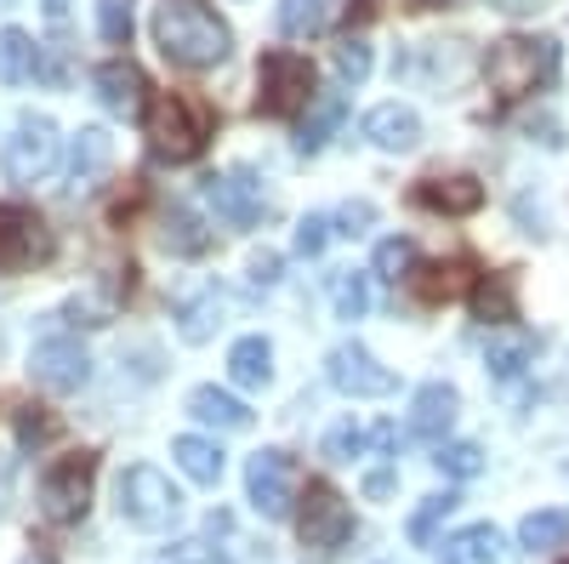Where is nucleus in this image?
Returning a JSON list of instances; mask_svg holds the SVG:
<instances>
[{
  "mask_svg": "<svg viewBox=\"0 0 569 564\" xmlns=\"http://www.w3.org/2000/svg\"><path fill=\"white\" fill-rule=\"evenodd\" d=\"M439 564H512V547L501 542L496 525H467L445 542V558Z\"/></svg>",
  "mask_w": 569,
  "mask_h": 564,
  "instance_id": "obj_23",
  "label": "nucleus"
},
{
  "mask_svg": "<svg viewBox=\"0 0 569 564\" xmlns=\"http://www.w3.org/2000/svg\"><path fill=\"white\" fill-rule=\"evenodd\" d=\"M131 18H137L131 0H98V34L109 46H131Z\"/></svg>",
  "mask_w": 569,
  "mask_h": 564,
  "instance_id": "obj_37",
  "label": "nucleus"
},
{
  "mask_svg": "<svg viewBox=\"0 0 569 564\" xmlns=\"http://www.w3.org/2000/svg\"><path fill=\"white\" fill-rule=\"evenodd\" d=\"M222 314H228V297L217 291V286H200V291H188L182 303H177V337L182 343H211L217 337V325H222Z\"/></svg>",
  "mask_w": 569,
  "mask_h": 564,
  "instance_id": "obj_20",
  "label": "nucleus"
},
{
  "mask_svg": "<svg viewBox=\"0 0 569 564\" xmlns=\"http://www.w3.org/2000/svg\"><path fill=\"white\" fill-rule=\"evenodd\" d=\"M410 297L421 303V308H439V303H456L461 291H467V257H450V263H421V268H410Z\"/></svg>",
  "mask_w": 569,
  "mask_h": 564,
  "instance_id": "obj_19",
  "label": "nucleus"
},
{
  "mask_svg": "<svg viewBox=\"0 0 569 564\" xmlns=\"http://www.w3.org/2000/svg\"><path fill=\"white\" fill-rule=\"evenodd\" d=\"M365 445H376V451H393V445H399V428H393V422H376V428L365 434Z\"/></svg>",
  "mask_w": 569,
  "mask_h": 564,
  "instance_id": "obj_45",
  "label": "nucleus"
},
{
  "mask_svg": "<svg viewBox=\"0 0 569 564\" xmlns=\"http://www.w3.org/2000/svg\"><path fill=\"white\" fill-rule=\"evenodd\" d=\"M410 206L421 211H439V217H472L485 206V182L467 177V171H450V177H421L410 188Z\"/></svg>",
  "mask_w": 569,
  "mask_h": 564,
  "instance_id": "obj_14",
  "label": "nucleus"
},
{
  "mask_svg": "<svg viewBox=\"0 0 569 564\" xmlns=\"http://www.w3.org/2000/svg\"><path fill=\"white\" fill-rule=\"evenodd\" d=\"M365 451V428H353V422H337V428L325 434V456L330 462H353Z\"/></svg>",
  "mask_w": 569,
  "mask_h": 564,
  "instance_id": "obj_40",
  "label": "nucleus"
},
{
  "mask_svg": "<svg viewBox=\"0 0 569 564\" xmlns=\"http://www.w3.org/2000/svg\"><path fill=\"white\" fill-rule=\"evenodd\" d=\"M98 451H69L40 474V513L46 525H80L86 507H91V485H98Z\"/></svg>",
  "mask_w": 569,
  "mask_h": 564,
  "instance_id": "obj_5",
  "label": "nucleus"
},
{
  "mask_svg": "<svg viewBox=\"0 0 569 564\" xmlns=\"http://www.w3.org/2000/svg\"><path fill=\"white\" fill-rule=\"evenodd\" d=\"M29 376H34V388L46 394H74L86 388V376H91V359L74 337H46L29 348Z\"/></svg>",
  "mask_w": 569,
  "mask_h": 564,
  "instance_id": "obj_12",
  "label": "nucleus"
},
{
  "mask_svg": "<svg viewBox=\"0 0 569 564\" xmlns=\"http://www.w3.org/2000/svg\"><path fill=\"white\" fill-rule=\"evenodd\" d=\"M450 507H456V491H439V496H427V502L416 507V520H410V542H416V547H427V542H433L439 520H450Z\"/></svg>",
  "mask_w": 569,
  "mask_h": 564,
  "instance_id": "obj_36",
  "label": "nucleus"
},
{
  "mask_svg": "<svg viewBox=\"0 0 569 564\" xmlns=\"http://www.w3.org/2000/svg\"><path fill=\"white\" fill-rule=\"evenodd\" d=\"M206 206H211L228 228H251V222H262V211H268L262 182H257L246 166H233V171H222V177H206Z\"/></svg>",
  "mask_w": 569,
  "mask_h": 564,
  "instance_id": "obj_13",
  "label": "nucleus"
},
{
  "mask_svg": "<svg viewBox=\"0 0 569 564\" xmlns=\"http://www.w3.org/2000/svg\"><path fill=\"white\" fill-rule=\"evenodd\" d=\"M313 103V63L291 46H273L257 63V115L262 120H291Z\"/></svg>",
  "mask_w": 569,
  "mask_h": 564,
  "instance_id": "obj_4",
  "label": "nucleus"
},
{
  "mask_svg": "<svg viewBox=\"0 0 569 564\" xmlns=\"http://www.w3.org/2000/svg\"><path fill=\"white\" fill-rule=\"evenodd\" d=\"M410 268H416V246H410V240H399V234H393V240L376 246V263H370V274H376V279L399 286V279H410Z\"/></svg>",
  "mask_w": 569,
  "mask_h": 564,
  "instance_id": "obj_33",
  "label": "nucleus"
},
{
  "mask_svg": "<svg viewBox=\"0 0 569 564\" xmlns=\"http://www.w3.org/2000/svg\"><path fill=\"white\" fill-rule=\"evenodd\" d=\"M154 46H160L166 63L200 75V69H217L228 58L233 29L206 7V0H160V12H154Z\"/></svg>",
  "mask_w": 569,
  "mask_h": 564,
  "instance_id": "obj_1",
  "label": "nucleus"
},
{
  "mask_svg": "<svg viewBox=\"0 0 569 564\" xmlns=\"http://www.w3.org/2000/svg\"><path fill=\"white\" fill-rule=\"evenodd\" d=\"M342 120H348V98H342V91H319L308 120H302V131H297V155H319Z\"/></svg>",
  "mask_w": 569,
  "mask_h": 564,
  "instance_id": "obj_26",
  "label": "nucleus"
},
{
  "mask_svg": "<svg viewBox=\"0 0 569 564\" xmlns=\"http://www.w3.org/2000/svg\"><path fill=\"white\" fill-rule=\"evenodd\" d=\"M40 52H34V40L29 29H0V86H23L34 75Z\"/></svg>",
  "mask_w": 569,
  "mask_h": 564,
  "instance_id": "obj_30",
  "label": "nucleus"
},
{
  "mask_svg": "<svg viewBox=\"0 0 569 564\" xmlns=\"http://www.w3.org/2000/svg\"><path fill=\"white\" fill-rule=\"evenodd\" d=\"M530 359H536V337H530V332H501V337H490V348H485V365H490L496 383H518Z\"/></svg>",
  "mask_w": 569,
  "mask_h": 564,
  "instance_id": "obj_28",
  "label": "nucleus"
},
{
  "mask_svg": "<svg viewBox=\"0 0 569 564\" xmlns=\"http://www.w3.org/2000/svg\"><path fill=\"white\" fill-rule=\"evenodd\" d=\"M297 536L308 553H342V542L353 536V507L337 485L325 479H308V491L297 496Z\"/></svg>",
  "mask_w": 569,
  "mask_h": 564,
  "instance_id": "obj_7",
  "label": "nucleus"
},
{
  "mask_svg": "<svg viewBox=\"0 0 569 564\" xmlns=\"http://www.w3.org/2000/svg\"><path fill=\"white\" fill-rule=\"evenodd\" d=\"M211 131H217V109L206 98H194V91H154L149 109H142V137H149L154 160H166V166L200 160Z\"/></svg>",
  "mask_w": 569,
  "mask_h": 564,
  "instance_id": "obj_2",
  "label": "nucleus"
},
{
  "mask_svg": "<svg viewBox=\"0 0 569 564\" xmlns=\"http://www.w3.org/2000/svg\"><path fill=\"white\" fill-rule=\"evenodd\" d=\"M58 234L46 228V217L23 200H0V274H23L34 263H52Z\"/></svg>",
  "mask_w": 569,
  "mask_h": 564,
  "instance_id": "obj_8",
  "label": "nucleus"
},
{
  "mask_svg": "<svg viewBox=\"0 0 569 564\" xmlns=\"http://www.w3.org/2000/svg\"><path fill=\"white\" fill-rule=\"evenodd\" d=\"M365 137H370L382 155H405V149L421 144V120H416V109H405V103H376V109L365 115Z\"/></svg>",
  "mask_w": 569,
  "mask_h": 564,
  "instance_id": "obj_18",
  "label": "nucleus"
},
{
  "mask_svg": "<svg viewBox=\"0 0 569 564\" xmlns=\"http://www.w3.org/2000/svg\"><path fill=\"white\" fill-rule=\"evenodd\" d=\"M297 485H302V474H297L291 451H257L251 467H246V491H251V507L262 520H291Z\"/></svg>",
  "mask_w": 569,
  "mask_h": 564,
  "instance_id": "obj_10",
  "label": "nucleus"
},
{
  "mask_svg": "<svg viewBox=\"0 0 569 564\" xmlns=\"http://www.w3.org/2000/svg\"><path fill=\"white\" fill-rule=\"evenodd\" d=\"M171 456H177V467H182L194 485H217V479H222V451H217V439L177 434V439H171Z\"/></svg>",
  "mask_w": 569,
  "mask_h": 564,
  "instance_id": "obj_29",
  "label": "nucleus"
},
{
  "mask_svg": "<svg viewBox=\"0 0 569 564\" xmlns=\"http://www.w3.org/2000/svg\"><path fill=\"white\" fill-rule=\"evenodd\" d=\"M114 166V137L103 126H80V137L69 144V188L86 195V188H98V177Z\"/></svg>",
  "mask_w": 569,
  "mask_h": 564,
  "instance_id": "obj_17",
  "label": "nucleus"
},
{
  "mask_svg": "<svg viewBox=\"0 0 569 564\" xmlns=\"http://www.w3.org/2000/svg\"><path fill=\"white\" fill-rule=\"evenodd\" d=\"M348 23V0H279V29L284 34H325Z\"/></svg>",
  "mask_w": 569,
  "mask_h": 564,
  "instance_id": "obj_24",
  "label": "nucleus"
},
{
  "mask_svg": "<svg viewBox=\"0 0 569 564\" xmlns=\"http://www.w3.org/2000/svg\"><path fill=\"white\" fill-rule=\"evenodd\" d=\"M456 410H461V394H456V388H445V383L416 388V405H410V439L445 445V434L456 428Z\"/></svg>",
  "mask_w": 569,
  "mask_h": 564,
  "instance_id": "obj_16",
  "label": "nucleus"
},
{
  "mask_svg": "<svg viewBox=\"0 0 569 564\" xmlns=\"http://www.w3.org/2000/svg\"><path fill=\"white\" fill-rule=\"evenodd\" d=\"M330 63H337V80H342V86H359V80L370 75L376 58H370V46H365V40H342L337 52H330Z\"/></svg>",
  "mask_w": 569,
  "mask_h": 564,
  "instance_id": "obj_38",
  "label": "nucleus"
},
{
  "mask_svg": "<svg viewBox=\"0 0 569 564\" xmlns=\"http://www.w3.org/2000/svg\"><path fill=\"white\" fill-rule=\"evenodd\" d=\"M160 246L171 257H206L211 251V228L188 211V206H166L160 211Z\"/></svg>",
  "mask_w": 569,
  "mask_h": 564,
  "instance_id": "obj_25",
  "label": "nucleus"
},
{
  "mask_svg": "<svg viewBox=\"0 0 569 564\" xmlns=\"http://www.w3.org/2000/svg\"><path fill=\"white\" fill-rule=\"evenodd\" d=\"M330 303H337V319H365L370 308V279L342 268V274H330Z\"/></svg>",
  "mask_w": 569,
  "mask_h": 564,
  "instance_id": "obj_32",
  "label": "nucleus"
},
{
  "mask_svg": "<svg viewBox=\"0 0 569 564\" xmlns=\"http://www.w3.org/2000/svg\"><path fill=\"white\" fill-rule=\"evenodd\" d=\"M52 166H58V126L46 120V115H23V120L12 126V137L0 144V171H7V182L29 188V182H40Z\"/></svg>",
  "mask_w": 569,
  "mask_h": 564,
  "instance_id": "obj_9",
  "label": "nucleus"
},
{
  "mask_svg": "<svg viewBox=\"0 0 569 564\" xmlns=\"http://www.w3.org/2000/svg\"><path fill=\"white\" fill-rule=\"evenodd\" d=\"M228 376L240 388H268L273 383V343L268 337H240L228 348Z\"/></svg>",
  "mask_w": 569,
  "mask_h": 564,
  "instance_id": "obj_27",
  "label": "nucleus"
},
{
  "mask_svg": "<svg viewBox=\"0 0 569 564\" xmlns=\"http://www.w3.org/2000/svg\"><path fill=\"white\" fill-rule=\"evenodd\" d=\"M393 485H399V479L388 474V467H376V474L365 479V496H370V502H382V496H393Z\"/></svg>",
  "mask_w": 569,
  "mask_h": 564,
  "instance_id": "obj_44",
  "label": "nucleus"
},
{
  "mask_svg": "<svg viewBox=\"0 0 569 564\" xmlns=\"http://www.w3.org/2000/svg\"><path fill=\"white\" fill-rule=\"evenodd\" d=\"M558 40L552 34H507L490 46V58H485V80L496 91V103H518V98H530V91L552 86L558 80Z\"/></svg>",
  "mask_w": 569,
  "mask_h": 564,
  "instance_id": "obj_3",
  "label": "nucleus"
},
{
  "mask_svg": "<svg viewBox=\"0 0 569 564\" xmlns=\"http://www.w3.org/2000/svg\"><path fill=\"white\" fill-rule=\"evenodd\" d=\"M188 416H200L206 428H217V434H246L251 422H257L246 399H233L228 388H211V383L188 394Z\"/></svg>",
  "mask_w": 569,
  "mask_h": 564,
  "instance_id": "obj_21",
  "label": "nucleus"
},
{
  "mask_svg": "<svg viewBox=\"0 0 569 564\" xmlns=\"http://www.w3.org/2000/svg\"><path fill=\"white\" fill-rule=\"evenodd\" d=\"M410 12H439V7H450V0H405Z\"/></svg>",
  "mask_w": 569,
  "mask_h": 564,
  "instance_id": "obj_47",
  "label": "nucleus"
},
{
  "mask_svg": "<svg viewBox=\"0 0 569 564\" xmlns=\"http://www.w3.org/2000/svg\"><path fill=\"white\" fill-rule=\"evenodd\" d=\"M46 18H63V0H46Z\"/></svg>",
  "mask_w": 569,
  "mask_h": 564,
  "instance_id": "obj_48",
  "label": "nucleus"
},
{
  "mask_svg": "<svg viewBox=\"0 0 569 564\" xmlns=\"http://www.w3.org/2000/svg\"><path fill=\"white\" fill-rule=\"evenodd\" d=\"M518 542H525L530 553L563 547V542H569V513H563V507H541V513H530V520L518 525Z\"/></svg>",
  "mask_w": 569,
  "mask_h": 564,
  "instance_id": "obj_31",
  "label": "nucleus"
},
{
  "mask_svg": "<svg viewBox=\"0 0 569 564\" xmlns=\"http://www.w3.org/2000/svg\"><path fill=\"white\" fill-rule=\"evenodd\" d=\"M376 18V0H348V23H370Z\"/></svg>",
  "mask_w": 569,
  "mask_h": 564,
  "instance_id": "obj_46",
  "label": "nucleus"
},
{
  "mask_svg": "<svg viewBox=\"0 0 569 564\" xmlns=\"http://www.w3.org/2000/svg\"><path fill=\"white\" fill-rule=\"evenodd\" d=\"M98 98L109 115H126V120H142V109H149V75H142L131 58H109L98 69Z\"/></svg>",
  "mask_w": 569,
  "mask_h": 564,
  "instance_id": "obj_15",
  "label": "nucleus"
},
{
  "mask_svg": "<svg viewBox=\"0 0 569 564\" xmlns=\"http://www.w3.org/2000/svg\"><path fill=\"white\" fill-rule=\"evenodd\" d=\"M439 474L445 479H479L485 474V451L479 445H467V439H456V445H439Z\"/></svg>",
  "mask_w": 569,
  "mask_h": 564,
  "instance_id": "obj_35",
  "label": "nucleus"
},
{
  "mask_svg": "<svg viewBox=\"0 0 569 564\" xmlns=\"http://www.w3.org/2000/svg\"><path fill=\"white\" fill-rule=\"evenodd\" d=\"M63 434V422L46 410V405H23L18 410V439H23V451H40V445H52Z\"/></svg>",
  "mask_w": 569,
  "mask_h": 564,
  "instance_id": "obj_34",
  "label": "nucleus"
},
{
  "mask_svg": "<svg viewBox=\"0 0 569 564\" xmlns=\"http://www.w3.org/2000/svg\"><path fill=\"white\" fill-rule=\"evenodd\" d=\"M325 376H330V388L348 394V399H382L399 388V376L388 365H376V354L365 343H337L325 354Z\"/></svg>",
  "mask_w": 569,
  "mask_h": 564,
  "instance_id": "obj_11",
  "label": "nucleus"
},
{
  "mask_svg": "<svg viewBox=\"0 0 569 564\" xmlns=\"http://www.w3.org/2000/svg\"><path fill=\"white\" fill-rule=\"evenodd\" d=\"M330 234H337V222H330L325 211H308V217L297 222V240H291V246H297V257H319V251L330 246Z\"/></svg>",
  "mask_w": 569,
  "mask_h": 564,
  "instance_id": "obj_39",
  "label": "nucleus"
},
{
  "mask_svg": "<svg viewBox=\"0 0 569 564\" xmlns=\"http://www.w3.org/2000/svg\"><path fill=\"white\" fill-rule=\"evenodd\" d=\"M330 222H337V234H348V240H359V234H365V228L376 222V206H370V200H348V206H342L337 217H330Z\"/></svg>",
  "mask_w": 569,
  "mask_h": 564,
  "instance_id": "obj_41",
  "label": "nucleus"
},
{
  "mask_svg": "<svg viewBox=\"0 0 569 564\" xmlns=\"http://www.w3.org/2000/svg\"><path fill=\"white\" fill-rule=\"evenodd\" d=\"M251 286H257V291L279 286V251H257V257H251Z\"/></svg>",
  "mask_w": 569,
  "mask_h": 564,
  "instance_id": "obj_42",
  "label": "nucleus"
},
{
  "mask_svg": "<svg viewBox=\"0 0 569 564\" xmlns=\"http://www.w3.org/2000/svg\"><path fill=\"white\" fill-rule=\"evenodd\" d=\"M563 564H569V558H563Z\"/></svg>",
  "mask_w": 569,
  "mask_h": 564,
  "instance_id": "obj_50",
  "label": "nucleus"
},
{
  "mask_svg": "<svg viewBox=\"0 0 569 564\" xmlns=\"http://www.w3.org/2000/svg\"><path fill=\"white\" fill-rule=\"evenodd\" d=\"M166 564H228L222 553H211L206 542H182V547H171V558Z\"/></svg>",
  "mask_w": 569,
  "mask_h": 564,
  "instance_id": "obj_43",
  "label": "nucleus"
},
{
  "mask_svg": "<svg viewBox=\"0 0 569 564\" xmlns=\"http://www.w3.org/2000/svg\"><path fill=\"white\" fill-rule=\"evenodd\" d=\"M40 564H52V558H40Z\"/></svg>",
  "mask_w": 569,
  "mask_h": 564,
  "instance_id": "obj_49",
  "label": "nucleus"
},
{
  "mask_svg": "<svg viewBox=\"0 0 569 564\" xmlns=\"http://www.w3.org/2000/svg\"><path fill=\"white\" fill-rule=\"evenodd\" d=\"M177 513H182V496H177V485L160 474V467L137 462V467H126V474H120V520L126 525L166 531V525H177Z\"/></svg>",
  "mask_w": 569,
  "mask_h": 564,
  "instance_id": "obj_6",
  "label": "nucleus"
},
{
  "mask_svg": "<svg viewBox=\"0 0 569 564\" xmlns=\"http://www.w3.org/2000/svg\"><path fill=\"white\" fill-rule=\"evenodd\" d=\"M467 303H472V319L512 325L518 319V286H512V274H479L467 286Z\"/></svg>",
  "mask_w": 569,
  "mask_h": 564,
  "instance_id": "obj_22",
  "label": "nucleus"
}]
</instances>
